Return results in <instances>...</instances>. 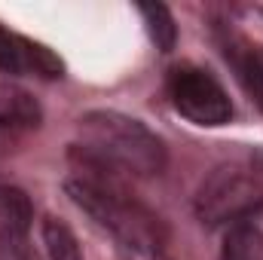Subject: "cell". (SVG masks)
Instances as JSON below:
<instances>
[{
    "label": "cell",
    "instance_id": "2",
    "mask_svg": "<svg viewBox=\"0 0 263 260\" xmlns=\"http://www.w3.org/2000/svg\"><path fill=\"white\" fill-rule=\"evenodd\" d=\"M83 147L98 153L123 175L153 178L165 169L168 153L156 132H150L141 120L126 117L120 110H89L80 120Z\"/></svg>",
    "mask_w": 263,
    "mask_h": 260
},
{
    "label": "cell",
    "instance_id": "6",
    "mask_svg": "<svg viewBox=\"0 0 263 260\" xmlns=\"http://www.w3.org/2000/svg\"><path fill=\"white\" fill-rule=\"evenodd\" d=\"M40 120V101L18 83L0 80V129H37Z\"/></svg>",
    "mask_w": 263,
    "mask_h": 260
},
{
    "label": "cell",
    "instance_id": "5",
    "mask_svg": "<svg viewBox=\"0 0 263 260\" xmlns=\"http://www.w3.org/2000/svg\"><path fill=\"white\" fill-rule=\"evenodd\" d=\"M0 70L3 73H37V77L52 80V77H62L65 65L43 43L12 34L0 25Z\"/></svg>",
    "mask_w": 263,
    "mask_h": 260
},
{
    "label": "cell",
    "instance_id": "4",
    "mask_svg": "<svg viewBox=\"0 0 263 260\" xmlns=\"http://www.w3.org/2000/svg\"><path fill=\"white\" fill-rule=\"evenodd\" d=\"M168 95L175 110L196 126H223L233 117V101L227 89L202 67H175L168 77Z\"/></svg>",
    "mask_w": 263,
    "mask_h": 260
},
{
    "label": "cell",
    "instance_id": "8",
    "mask_svg": "<svg viewBox=\"0 0 263 260\" xmlns=\"http://www.w3.org/2000/svg\"><path fill=\"white\" fill-rule=\"evenodd\" d=\"M220 260H263V230L251 220L230 224L223 236Z\"/></svg>",
    "mask_w": 263,
    "mask_h": 260
},
{
    "label": "cell",
    "instance_id": "12",
    "mask_svg": "<svg viewBox=\"0 0 263 260\" xmlns=\"http://www.w3.org/2000/svg\"><path fill=\"white\" fill-rule=\"evenodd\" d=\"M0 260H37L31 251L28 239H12V242H0Z\"/></svg>",
    "mask_w": 263,
    "mask_h": 260
},
{
    "label": "cell",
    "instance_id": "10",
    "mask_svg": "<svg viewBox=\"0 0 263 260\" xmlns=\"http://www.w3.org/2000/svg\"><path fill=\"white\" fill-rule=\"evenodd\" d=\"M43 245L49 260H83L80 242L73 236V230L59 217H46L43 220Z\"/></svg>",
    "mask_w": 263,
    "mask_h": 260
},
{
    "label": "cell",
    "instance_id": "11",
    "mask_svg": "<svg viewBox=\"0 0 263 260\" xmlns=\"http://www.w3.org/2000/svg\"><path fill=\"white\" fill-rule=\"evenodd\" d=\"M236 65L242 70V77H245L254 89L263 92V46H248V49H242V55L236 59Z\"/></svg>",
    "mask_w": 263,
    "mask_h": 260
},
{
    "label": "cell",
    "instance_id": "1",
    "mask_svg": "<svg viewBox=\"0 0 263 260\" xmlns=\"http://www.w3.org/2000/svg\"><path fill=\"white\" fill-rule=\"evenodd\" d=\"M70 162L77 169V175L65 181V193L70 196V202L83 208L98 227L114 233L126 248L156 254L165 242V227L150 208H144L123 190V172H117L110 162H104L83 144H73Z\"/></svg>",
    "mask_w": 263,
    "mask_h": 260
},
{
    "label": "cell",
    "instance_id": "9",
    "mask_svg": "<svg viewBox=\"0 0 263 260\" xmlns=\"http://www.w3.org/2000/svg\"><path fill=\"white\" fill-rule=\"evenodd\" d=\"M138 12H141V18L147 25V34H150L153 46L159 52H172L175 43H178V25H175L168 6L165 3H141Z\"/></svg>",
    "mask_w": 263,
    "mask_h": 260
},
{
    "label": "cell",
    "instance_id": "7",
    "mask_svg": "<svg viewBox=\"0 0 263 260\" xmlns=\"http://www.w3.org/2000/svg\"><path fill=\"white\" fill-rule=\"evenodd\" d=\"M31 220H34V205L25 190L0 184V242L28 239Z\"/></svg>",
    "mask_w": 263,
    "mask_h": 260
},
{
    "label": "cell",
    "instance_id": "3",
    "mask_svg": "<svg viewBox=\"0 0 263 260\" xmlns=\"http://www.w3.org/2000/svg\"><path fill=\"white\" fill-rule=\"evenodd\" d=\"M263 205V181L242 165L214 169L196 193V214L202 224H239Z\"/></svg>",
    "mask_w": 263,
    "mask_h": 260
},
{
    "label": "cell",
    "instance_id": "13",
    "mask_svg": "<svg viewBox=\"0 0 263 260\" xmlns=\"http://www.w3.org/2000/svg\"><path fill=\"white\" fill-rule=\"evenodd\" d=\"M156 260H168V257H156Z\"/></svg>",
    "mask_w": 263,
    "mask_h": 260
}]
</instances>
